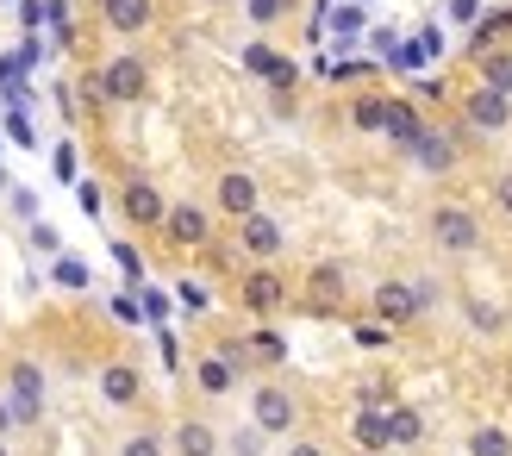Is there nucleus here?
Returning a JSON list of instances; mask_svg holds the SVG:
<instances>
[{"mask_svg":"<svg viewBox=\"0 0 512 456\" xmlns=\"http://www.w3.org/2000/svg\"><path fill=\"white\" fill-rule=\"evenodd\" d=\"M269 88H300V69L281 57V63H275V75H269Z\"/></svg>","mask_w":512,"mask_h":456,"instance_id":"obj_38","label":"nucleus"},{"mask_svg":"<svg viewBox=\"0 0 512 456\" xmlns=\"http://www.w3.org/2000/svg\"><path fill=\"white\" fill-rule=\"evenodd\" d=\"M363 407H375V413L400 407V400H394V382H363Z\"/></svg>","mask_w":512,"mask_h":456,"instance_id":"obj_32","label":"nucleus"},{"mask_svg":"<svg viewBox=\"0 0 512 456\" xmlns=\"http://www.w3.org/2000/svg\"><path fill=\"white\" fill-rule=\"evenodd\" d=\"M100 19H107L113 38H138L157 19V0H100Z\"/></svg>","mask_w":512,"mask_h":456,"instance_id":"obj_10","label":"nucleus"},{"mask_svg":"<svg viewBox=\"0 0 512 456\" xmlns=\"http://www.w3.org/2000/svg\"><path fill=\"white\" fill-rule=\"evenodd\" d=\"M88 88H94L100 100H113V107H132V100L150 94V63H144V57H113Z\"/></svg>","mask_w":512,"mask_h":456,"instance_id":"obj_2","label":"nucleus"},{"mask_svg":"<svg viewBox=\"0 0 512 456\" xmlns=\"http://www.w3.org/2000/svg\"><path fill=\"white\" fill-rule=\"evenodd\" d=\"M512 32V7H500V13H481L475 19V38H469V57H488V50H500V38Z\"/></svg>","mask_w":512,"mask_h":456,"instance_id":"obj_19","label":"nucleus"},{"mask_svg":"<svg viewBox=\"0 0 512 456\" xmlns=\"http://www.w3.org/2000/svg\"><path fill=\"white\" fill-rule=\"evenodd\" d=\"M294 13V0H244V19L256 25V32H263V25H281Z\"/></svg>","mask_w":512,"mask_h":456,"instance_id":"obj_25","label":"nucleus"},{"mask_svg":"<svg viewBox=\"0 0 512 456\" xmlns=\"http://www.w3.org/2000/svg\"><path fill=\"white\" fill-rule=\"evenodd\" d=\"M419 132H425V119H419V107H413V100H388L381 138H388L394 150H413V144H419Z\"/></svg>","mask_w":512,"mask_h":456,"instance_id":"obj_15","label":"nucleus"},{"mask_svg":"<svg viewBox=\"0 0 512 456\" xmlns=\"http://www.w3.org/2000/svg\"><path fill=\"white\" fill-rule=\"evenodd\" d=\"M381 119H388V94H363L350 107V125H356V132H369V138H381Z\"/></svg>","mask_w":512,"mask_h":456,"instance_id":"obj_22","label":"nucleus"},{"mask_svg":"<svg viewBox=\"0 0 512 456\" xmlns=\"http://www.w3.org/2000/svg\"><path fill=\"white\" fill-rule=\"evenodd\" d=\"M463 119L475 125V132H506V125H512V100L494 94V88H475V94L463 100Z\"/></svg>","mask_w":512,"mask_h":456,"instance_id":"obj_12","label":"nucleus"},{"mask_svg":"<svg viewBox=\"0 0 512 456\" xmlns=\"http://www.w3.org/2000/svg\"><path fill=\"white\" fill-rule=\"evenodd\" d=\"M225 450H232V456H263V432H256V425H244V432L225 438Z\"/></svg>","mask_w":512,"mask_h":456,"instance_id":"obj_29","label":"nucleus"},{"mask_svg":"<svg viewBox=\"0 0 512 456\" xmlns=\"http://www.w3.org/2000/svg\"><path fill=\"white\" fill-rule=\"evenodd\" d=\"M163 238L169 244H182V250H200L213 238V213L207 207H194V200H175V207L163 213Z\"/></svg>","mask_w":512,"mask_h":456,"instance_id":"obj_7","label":"nucleus"},{"mask_svg":"<svg viewBox=\"0 0 512 456\" xmlns=\"http://www.w3.org/2000/svg\"><path fill=\"white\" fill-rule=\"evenodd\" d=\"M113 257H119V269L132 275V282H138V275H144V263H138V250H132V244H113Z\"/></svg>","mask_w":512,"mask_h":456,"instance_id":"obj_39","label":"nucleus"},{"mask_svg":"<svg viewBox=\"0 0 512 456\" xmlns=\"http://www.w3.org/2000/svg\"><path fill=\"white\" fill-rule=\"evenodd\" d=\"M475 69H481V88L512 100V50H488V57H475Z\"/></svg>","mask_w":512,"mask_h":456,"instance_id":"obj_21","label":"nucleus"},{"mask_svg":"<svg viewBox=\"0 0 512 456\" xmlns=\"http://www.w3.org/2000/svg\"><path fill=\"white\" fill-rule=\"evenodd\" d=\"M356 344H363V350H381V344H388V325H356Z\"/></svg>","mask_w":512,"mask_h":456,"instance_id":"obj_35","label":"nucleus"},{"mask_svg":"<svg viewBox=\"0 0 512 456\" xmlns=\"http://www.w3.org/2000/svg\"><path fill=\"white\" fill-rule=\"evenodd\" d=\"M119 213L125 225H138V232H163V213H169V200L157 182H144V175H132V182L119 188Z\"/></svg>","mask_w":512,"mask_h":456,"instance_id":"obj_5","label":"nucleus"},{"mask_svg":"<svg viewBox=\"0 0 512 456\" xmlns=\"http://www.w3.org/2000/svg\"><path fill=\"white\" fill-rule=\"evenodd\" d=\"M0 456H13V450H7V438H0Z\"/></svg>","mask_w":512,"mask_h":456,"instance_id":"obj_45","label":"nucleus"},{"mask_svg":"<svg viewBox=\"0 0 512 456\" xmlns=\"http://www.w3.org/2000/svg\"><path fill=\"white\" fill-rule=\"evenodd\" d=\"M450 19L456 25H475L481 19V0H450Z\"/></svg>","mask_w":512,"mask_h":456,"instance_id":"obj_40","label":"nucleus"},{"mask_svg":"<svg viewBox=\"0 0 512 456\" xmlns=\"http://www.w3.org/2000/svg\"><path fill=\"white\" fill-rule=\"evenodd\" d=\"M250 425H256L263 438H288L294 425H300V400H294L288 388H275V382L250 388Z\"/></svg>","mask_w":512,"mask_h":456,"instance_id":"obj_3","label":"nucleus"},{"mask_svg":"<svg viewBox=\"0 0 512 456\" xmlns=\"http://www.w3.org/2000/svg\"><path fill=\"white\" fill-rule=\"evenodd\" d=\"M406 157H413L425 175H450V169H456V144H450V132H438V125H425V132H419V144L406 150Z\"/></svg>","mask_w":512,"mask_h":456,"instance_id":"obj_13","label":"nucleus"},{"mask_svg":"<svg viewBox=\"0 0 512 456\" xmlns=\"http://www.w3.org/2000/svg\"><path fill=\"white\" fill-rule=\"evenodd\" d=\"M238 294H244V307H250V313H275L281 300H288V282H281L275 269H250Z\"/></svg>","mask_w":512,"mask_h":456,"instance_id":"obj_16","label":"nucleus"},{"mask_svg":"<svg viewBox=\"0 0 512 456\" xmlns=\"http://www.w3.org/2000/svg\"><path fill=\"white\" fill-rule=\"evenodd\" d=\"M38 19H44V7H38V0H19V25H25V38L38 32Z\"/></svg>","mask_w":512,"mask_h":456,"instance_id":"obj_42","label":"nucleus"},{"mask_svg":"<svg viewBox=\"0 0 512 456\" xmlns=\"http://www.w3.org/2000/svg\"><path fill=\"white\" fill-rule=\"evenodd\" d=\"M0 400H7V413H13V432L44 419V407H50V375L32 363V357H13L7 369H0Z\"/></svg>","mask_w":512,"mask_h":456,"instance_id":"obj_1","label":"nucleus"},{"mask_svg":"<svg viewBox=\"0 0 512 456\" xmlns=\"http://www.w3.org/2000/svg\"><path fill=\"white\" fill-rule=\"evenodd\" d=\"M313 288H319V300H338L344 294V275L338 269H313Z\"/></svg>","mask_w":512,"mask_h":456,"instance_id":"obj_33","label":"nucleus"},{"mask_svg":"<svg viewBox=\"0 0 512 456\" xmlns=\"http://www.w3.org/2000/svg\"><path fill=\"white\" fill-rule=\"evenodd\" d=\"M275 63H281V50H269L263 38H250V44H244V69H250V75H263V82H269Z\"/></svg>","mask_w":512,"mask_h":456,"instance_id":"obj_27","label":"nucleus"},{"mask_svg":"<svg viewBox=\"0 0 512 456\" xmlns=\"http://www.w3.org/2000/svg\"><path fill=\"white\" fill-rule=\"evenodd\" d=\"M7 138H13V144H25V150L38 144V138H32V119H25V113H7Z\"/></svg>","mask_w":512,"mask_h":456,"instance_id":"obj_34","label":"nucleus"},{"mask_svg":"<svg viewBox=\"0 0 512 456\" xmlns=\"http://www.w3.org/2000/svg\"><path fill=\"white\" fill-rule=\"evenodd\" d=\"M213 200H219L225 219H250V213H263V182H256L250 169H225L219 188H213Z\"/></svg>","mask_w":512,"mask_h":456,"instance_id":"obj_6","label":"nucleus"},{"mask_svg":"<svg viewBox=\"0 0 512 456\" xmlns=\"http://www.w3.org/2000/svg\"><path fill=\"white\" fill-rule=\"evenodd\" d=\"M100 400H107V407H138V400H144V375L132 363H107V369H100Z\"/></svg>","mask_w":512,"mask_h":456,"instance_id":"obj_14","label":"nucleus"},{"mask_svg":"<svg viewBox=\"0 0 512 456\" xmlns=\"http://www.w3.org/2000/svg\"><path fill=\"white\" fill-rule=\"evenodd\" d=\"M194 388L219 400V394H232V388H238V369L225 363V357H200V363H194Z\"/></svg>","mask_w":512,"mask_h":456,"instance_id":"obj_18","label":"nucleus"},{"mask_svg":"<svg viewBox=\"0 0 512 456\" xmlns=\"http://www.w3.org/2000/svg\"><path fill=\"white\" fill-rule=\"evenodd\" d=\"M13 213H19L25 225H38V194H32V188H19V194H13Z\"/></svg>","mask_w":512,"mask_h":456,"instance_id":"obj_36","label":"nucleus"},{"mask_svg":"<svg viewBox=\"0 0 512 456\" xmlns=\"http://www.w3.org/2000/svg\"><path fill=\"white\" fill-rule=\"evenodd\" d=\"M388 444H425V413L419 407H388Z\"/></svg>","mask_w":512,"mask_h":456,"instance_id":"obj_20","label":"nucleus"},{"mask_svg":"<svg viewBox=\"0 0 512 456\" xmlns=\"http://www.w3.org/2000/svg\"><path fill=\"white\" fill-rule=\"evenodd\" d=\"M0 188H7V175H0Z\"/></svg>","mask_w":512,"mask_h":456,"instance_id":"obj_46","label":"nucleus"},{"mask_svg":"<svg viewBox=\"0 0 512 456\" xmlns=\"http://www.w3.org/2000/svg\"><path fill=\"white\" fill-rule=\"evenodd\" d=\"M331 32H338V38L350 44L356 32H363V7H338V13H331Z\"/></svg>","mask_w":512,"mask_h":456,"instance_id":"obj_30","label":"nucleus"},{"mask_svg":"<svg viewBox=\"0 0 512 456\" xmlns=\"http://www.w3.org/2000/svg\"><path fill=\"white\" fill-rule=\"evenodd\" d=\"M425 313V300L413 282H381L375 288V325H406V319H419Z\"/></svg>","mask_w":512,"mask_h":456,"instance_id":"obj_9","label":"nucleus"},{"mask_svg":"<svg viewBox=\"0 0 512 456\" xmlns=\"http://www.w3.org/2000/svg\"><path fill=\"white\" fill-rule=\"evenodd\" d=\"M431 238L450 257H469V250H481V219L469 207H456V200H444V207H431Z\"/></svg>","mask_w":512,"mask_h":456,"instance_id":"obj_4","label":"nucleus"},{"mask_svg":"<svg viewBox=\"0 0 512 456\" xmlns=\"http://www.w3.org/2000/svg\"><path fill=\"white\" fill-rule=\"evenodd\" d=\"M244 350H250V363H281V357H288L281 332H269V325H256V332L244 338Z\"/></svg>","mask_w":512,"mask_h":456,"instance_id":"obj_23","label":"nucleus"},{"mask_svg":"<svg viewBox=\"0 0 512 456\" xmlns=\"http://www.w3.org/2000/svg\"><path fill=\"white\" fill-rule=\"evenodd\" d=\"M50 282H57V288H88V263H82V257H57Z\"/></svg>","mask_w":512,"mask_h":456,"instance_id":"obj_28","label":"nucleus"},{"mask_svg":"<svg viewBox=\"0 0 512 456\" xmlns=\"http://www.w3.org/2000/svg\"><path fill=\"white\" fill-rule=\"evenodd\" d=\"M163 444H169V456H219V450H225L219 425H207V419H182Z\"/></svg>","mask_w":512,"mask_h":456,"instance_id":"obj_11","label":"nucleus"},{"mask_svg":"<svg viewBox=\"0 0 512 456\" xmlns=\"http://www.w3.org/2000/svg\"><path fill=\"white\" fill-rule=\"evenodd\" d=\"M238 244H244V257H256V263H275L281 250H288V232L269 219V213H250V219H238Z\"/></svg>","mask_w":512,"mask_h":456,"instance_id":"obj_8","label":"nucleus"},{"mask_svg":"<svg viewBox=\"0 0 512 456\" xmlns=\"http://www.w3.org/2000/svg\"><path fill=\"white\" fill-rule=\"evenodd\" d=\"M288 456H331V450H325L319 438H294V444H288Z\"/></svg>","mask_w":512,"mask_h":456,"instance_id":"obj_43","label":"nucleus"},{"mask_svg":"<svg viewBox=\"0 0 512 456\" xmlns=\"http://www.w3.org/2000/svg\"><path fill=\"white\" fill-rule=\"evenodd\" d=\"M25 238H32V250H44V257H57V250H63V232H57V225H44V219H38Z\"/></svg>","mask_w":512,"mask_h":456,"instance_id":"obj_31","label":"nucleus"},{"mask_svg":"<svg viewBox=\"0 0 512 456\" xmlns=\"http://www.w3.org/2000/svg\"><path fill=\"white\" fill-rule=\"evenodd\" d=\"M494 207L512 219V169H506V175H494Z\"/></svg>","mask_w":512,"mask_h":456,"instance_id":"obj_37","label":"nucleus"},{"mask_svg":"<svg viewBox=\"0 0 512 456\" xmlns=\"http://www.w3.org/2000/svg\"><path fill=\"white\" fill-rule=\"evenodd\" d=\"M469 456H512V432H500V425H475Z\"/></svg>","mask_w":512,"mask_h":456,"instance_id":"obj_24","label":"nucleus"},{"mask_svg":"<svg viewBox=\"0 0 512 456\" xmlns=\"http://www.w3.org/2000/svg\"><path fill=\"white\" fill-rule=\"evenodd\" d=\"M50 163H57V182H69V175H75V144H57V157H50Z\"/></svg>","mask_w":512,"mask_h":456,"instance_id":"obj_41","label":"nucleus"},{"mask_svg":"<svg viewBox=\"0 0 512 456\" xmlns=\"http://www.w3.org/2000/svg\"><path fill=\"white\" fill-rule=\"evenodd\" d=\"M13 432V413H7V400H0V438H7Z\"/></svg>","mask_w":512,"mask_h":456,"instance_id":"obj_44","label":"nucleus"},{"mask_svg":"<svg viewBox=\"0 0 512 456\" xmlns=\"http://www.w3.org/2000/svg\"><path fill=\"white\" fill-rule=\"evenodd\" d=\"M350 438H356V450H363V456L394 450V444H388V413H375V407H356V419H350Z\"/></svg>","mask_w":512,"mask_h":456,"instance_id":"obj_17","label":"nucleus"},{"mask_svg":"<svg viewBox=\"0 0 512 456\" xmlns=\"http://www.w3.org/2000/svg\"><path fill=\"white\" fill-rule=\"evenodd\" d=\"M119 456H169V444H163V432H150V425H144V432H125L119 438Z\"/></svg>","mask_w":512,"mask_h":456,"instance_id":"obj_26","label":"nucleus"}]
</instances>
